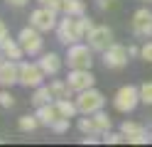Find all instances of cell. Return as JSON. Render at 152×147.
<instances>
[{"mask_svg":"<svg viewBox=\"0 0 152 147\" xmlns=\"http://www.w3.org/2000/svg\"><path fill=\"white\" fill-rule=\"evenodd\" d=\"M56 39L64 44V47H71L81 39H86V32H83V25H81V17H74V15H64L56 25Z\"/></svg>","mask_w":152,"mask_h":147,"instance_id":"cell-1","label":"cell"},{"mask_svg":"<svg viewBox=\"0 0 152 147\" xmlns=\"http://www.w3.org/2000/svg\"><path fill=\"white\" fill-rule=\"evenodd\" d=\"M64 61L69 69H91L93 66V49L86 44H81V42H76L71 47H66V56H64Z\"/></svg>","mask_w":152,"mask_h":147,"instance_id":"cell-2","label":"cell"},{"mask_svg":"<svg viewBox=\"0 0 152 147\" xmlns=\"http://www.w3.org/2000/svg\"><path fill=\"white\" fill-rule=\"evenodd\" d=\"M74 101H76V108H79L81 115H93V113L103 110V105H106V96H103L98 88H86V91L76 93Z\"/></svg>","mask_w":152,"mask_h":147,"instance_id":"cell-3","label":"cell"},{"mask_svg":"<svg viewBox=\"0 0 152 147\" xmlns=\"http://www.w3.org/2000/svg\"><path fill=\"white\" fill-rule=\"evenodd\" d=\"M140 86H120L115 96H113V108H115L118 113H132L135 108L140 105Z\"/></svg>","mask_w":152,"mask_h":147,"instance_id":"cell-4","label":"cell"},{"mask_svg":"<svg viewBox=\"0 0 152 147\" xmlns=\"http://www.w3.org/2000/svg\"><path fill=\"white\" fill-rule=\"evenodd\" d=\"M101 59H103V66L108 69V71H120V69H125L128 66V61H130V49L125 47V44H118V42H113L106 52L101 54Z\"/></svg>","mask_w":152,"mask_h":147,"instance_id":"cell-5","label":"cell"},{"mask_svg":"<svg viewBox=\"0 0 152 147\" xmlns=\"http://www.w3.org/2000/svg\"><path fill=\"white\" fill-rule=\"evenodd\" d=\"M17 42L22 44V49H25V54H27V56H39V54L44 52V37H42L39 29L32 27V25H27V27L20 29V34H17Z\"/></svg>","mask_w":152,"mask_h":147,"instance_id":"cell-6","label":"cell"},{"mask_svg":"<svg viewBox=\"0 0 152 147\" xmlns=\"http://www.w3.org/2000/svg\"><path fill=\"white\" fill-rule=\"evenodd\" d=\"M56 15H59L56 10L47 7V5H39L37 10H32V12H30V25H32V27H37L42 34L54 32V29H56V25H59Z\"/></svg>","mask_w":152,"mask_h":147,"instance_id":"cell-7","label":"cell"},{"mask_svg":"<svg viewBox=\"0 0 152 147\" xmlns=\"http://www.w3.org/2000/svg\"><path fill=\"white\" fill-rule=\"evenodd\" d=\"M47 74L42 71L39 61H20V86L22 88H37L44 83Z\"/></svg>","mask_w":152,"mask_h":147,"instance_id":"cell-8","label":"cell"},{"mask_svg":"<svg viewBox=\"0 0 152 147\" xmlns=\"http://www.w3.org/2000/svg\"><path fill=\"white\" fill-rule=\"evenodd\" d=\"M86 42H88V47L93 49V52H101V54H103L113 42H115V39H113V29H110L108 25H96V27L86 34Z\"/></svg>","mask_w":152,"mask_h":147,"instance_id":"cell-9","label":"cell"},{"mask_svg":"<svg viewBox=\"0 0 152 147\" xmlns=\"http://www.w3.org/2000/svg\"><path fill=\"white\" fill-rule=\"evenodd\" d=\"M130 29L135 37H152V10H150V5H142L140 10L132 12Z\"/></svg>","mask_w":152,"mask_h":147,"instance_id":"cell-10","label":"cell"},{"mask_svg":"<svg viewBox=\"0 0 152 147\" xmlns=\"http://www.w3.org/2000/svg\"><path fill=\"white\" fill-rule=\"evenodd\" d=\"M66 83H69V88L74 93H81V91H86V88H93L96 76L91 74V69H69Z\"/></svg>","mask_w":152,"mask_h":147,"instance_id":"cell-11","label":"cell"},{"mask_svg":"<svg viewBox=\"0 0 152 147\" xmlns=\"http://www.w3.org/2000/svg\"><path fill=\"white\" fill-rule=\"evenodd\" d=\"M15 83H20V61H12V59H5L0 64V86L10 88Z\"/></svg>","mask_w":152,"mask_h":147,"instance_id":"cell-12","label":"cell"},{"mask_svg":"<svg viewBox=\"0 0 152 147\" xmlns=\"http://www.w3.org/2000/svg\"><path fill=\"white\" fill-rule=\"evenodd\" d=\"M37 61H39L42 71H44L47 76H56V74L61 71V64H64V61H61V56L56 54V52H42Z\"/></svg>","mask_w":152,"mask_h":147,"instance_id":"cell-13","label":"cell"},{"mask_svg":"<svg viewBox=\"0 0 152 147\" xmlns=\"http://www.w3.org/2000/svg\"><path fill=\"white\" fill-rule=\"evenodd\" d=\"M37 118H39L42 127H52L54 120L59 118V108H56V103L52 101V103H47V105H39V108H37Z\"/></svg>","mask_w":152,"mask_h":147,"instance_id":"cell-14","label":"cell"},{"mask_svg":"<svg viewBox=\"0 0 152 147\" xmlns=\"http://www.w3.org/2000/svg\"><path fill=\"white\" fill-rule=\"evenodd\" d=\"M0 47H3L5 56H7V59H12V61H20V59L25 56V49H22V44L17 42V39H10V37H7Z\"/></svg>","mask_w":152,"mask_h":147,"instance_id":"cell-15","label":"cell"},{"mask_svg":"<svg viewBox=\"0 0 152 147\" xmlns=\"http://www.w3.org/2000/svg\"><path fill=\"white\" fill-rule=\"evenodd\" d=\"M32 98H30V101H32V105L34 108H39V105H47V103H52L54 101V96H52V88L49 86H37V88H32Z\"/></svg>","mask_w":152,"mask_h":147,"instance_id":"cell-16","label":"cell"},{"mask_svg":"<svg viewBox=\"0 0 152 147\" xmlns=\"http://www.w3.org/2000/svg\"><path fill=\"white\" fill-rule=\"evenodd\" d=\"M61 15H86V0H61Z\"/></svg>","mask_w":152,"mask_h":147,"instance_id":"cell-17","label":"cell"},{"mask_svg":"<svg viewBox=\"0 0 152 147\" xmlns=\"http://www.w3.org/2000/svg\"><path fill=\"white\" fill-rule=\"evenodd\" d=\"M56 108H59V115H64V118H76L79 115V108H76V101L69 96V98H56Z\"/></svg>","mask_w":152,"mask_h":147,"instance_id":"cell-18","label":"cell"},{"mask_svg":"<svg viewBox=\"0 0 152 147\" xmlns=\"http://www.w3.org/2000/svg\"><path fill=\"white\" fill-rule=\"evenodd\" d=\"M37 127H42L37 113L34 115H20V118H17V130H20V132H34Z\"/></svg>","mask_w":152,"mask_h":147,"instance_id":"cell-19","label":"cell"},{"mask_svg":"<svg viewBox=\"0 0 152 147\" xmlns=\"http://www.w3.org/2000/svg\"><path fill=\"white\" fill-rule=\"evenodd\" d=\"M49 88H52V96H54V101L56 98H69L74 91L69 88V83H66V78H54V81L49 83Z\"/></svg>","mask_w":152,"mask_h":147,"instance_id":"cell-20","label":"cell"},{"mask_svg":"<svg viewBox=\"0 0 152 147\" xmlns=\"http://www.w3.org/2000/svg\"><path fill=\"white\" fill-rule=\"evenodd\" d=\"M91 120H93V127H96V132H98V135H103V132H108V130H110V118H108V113L98 110V113H93V115H91Z\"/></svg>","mask_w":152,"mask_h":147,"instance_id":"cell-21","label":"cell"},{"mask_svg":"<svg viewBox=\"0 0 152 147\" xmlns=\"http://www.w3.org/2000/svg\"><path fill=\"white\" fill-rule=\"evenodd\" d=\"M120 130H123V135L128 137H135V135H140L142 130H147V127H142L140 123H135V120H123V125H120Z\"/></svg>","mask_w":152,"mask_h":147,"instance_id":"cell-22","label":"cell"},{"mask_svg":"<svg viewBox=\"0 0 152 147\" xmlns=\"http://www.w3.org/2000/svg\"><path fill=\"white\" fill-rule=\"evenodd\" d=\"M69 127H71V118H64V115H59L54 120V125L49 127V130L54 132V135H64V132H69Z\"/></svg>","mask_w":152,"mask_h":147,"instance_id":"cell-23","label":"cell"},{"mask_svg":"<svg viewBox=\"0 0 152 147\" xmlns=\"http://www.w3.org/2000/svg\"><path fill=\"white\" fill-rule=\"evenodd\" d=\"M103 142L106 145H123V142H128V137L123 135V130H118V132L108 130V132H103Z\"/></svg>","mask_w":152,"mask_h":147,"instance_id":"cell-24","label":"cell"},{"mask_svg":"<svg viewBox=\"0 0 152 147\" xmlns=\"http://www.w3.org/2000/svg\"><path fill=\"white\" fill-rule=\"evenodd\" d=\"M96 7L101 12H115L120 7V0H96Z\"/></svg>","mask_w":152,"mask_h":147,"instance_id":"cell-25","label":"cell"},{"mask_svg":"<svg viewBox=\"0 0 152 147\" xmlns=\"http://www.w3.org/2000/svg\"><path fill=\"white\" fill-rule=\"evenodd\" d=\"M140 101L145 105H152V81L140 83Z\"/></svg>","mask_w":152,"mask_h":147,"instance_id":"cell-26","label":"cell"},{"mask_svg":"<svg viewBox=\"0 0 152 147\" xmlns=\"http://www.w3.org/2000/svg\"><path fill=\"white\" fill-rule=\"evenodd\" d=\"M12 105H15V96L7 91V88H3V91H0V108H7V110H10Z\"/></svg>","mask_w":152,"mask_h":147,"instance_id":"cell-27","label":"cell"},{"mask_svg":"<svg viewBox=\"0 0 152 147\" xmlns=\"http://www.w3.org/2000/svg\"><path fill=\"white\" fill-rule=\"evenodd\" d=\"M140 59L147 61V64H152V39H147V42L140 47Z\"/></svg>","mask_w":152,"mask_h":147,"instance_id":"cell-28","label":"cell"},{"mask_svg":"<svg viewBox=\"0 0 152 147\" xmlns=\"http://www.w3.org/2000/svg\"><path fill=\"white\" fill-rule=\"evenodd\" d=\"M37 3L52 7V10H56V12H61V0H37Z\"/></svg>","mask_w":152,"mask_h":147,"instance_id":"cell-29","label":"cell"},{"mask_svg":"<svg viewBox=\"0 0 152 147\" xmlns=\"http://www.w3.org/2000/svg\"><path fill=\"white\" fill-rule=\"evenodd\" d=\"M7 37H10V29H7V25L3 22V20H0V44H3Z\"/></svg>","mask_w":152,"mask_h":147,"instance_id":"cell-30","label":"cell"},{"mask_svg":"<svg viewBox=\"0 0 152 147\" xmlns=\"http://www.w3.org/2000/svg\"><path fill=\"white\" fill-rule=\"evenodd\" d=\"M10 7H15V10H20V7H25V5H30V0H5Z\"/></svg>","mask_w":152,"mask_h":147,"instance_id":"cell-31","label":"cell"},{"mask_svg":"<svg viewBox=\"0 0 152 147\" xmlns=\"http://www.w3.org/2000/svg\"><path fill=\"white\" fill-rule=\"evenodd\" d=\"M128 49H130V56H140V47H135V44H130Z\"/></svg>","mask_w":152,"mask_h":147,"instance_id":"cell-32","label":"cell"},{"mask_svg":"<svg viewBox=\"0 0 152 147\" xmlns=\"http://www.w3.org/2000/svg\"><path fill=\"white\" fill-rule=\"evenodd\" d=\"M5 59H7V56H5V52H3V47H0V64H3Z\"/></svg>","mask_w":152,"mask_h":147,"instance_id":"cell-33","label":"cell"},{"mask_svg":"<svg viewBox=\"0 0 152 147\" xmlns=\"http://www.w3.org/2000/svg\"><path fill=\"white\" fill-rule=\"evenodd\" d=\"M140 3H142V5H152V0H140Z\"/></svg>","mask_w":152,"mask_h":147,"instance_id":"cell-34","label":"cell"},{"mask_svg":"<svg viewBox=\"0 0 152 147\" xmlns=\"http://www.w3.org/2000/svg\"><path fill=\"white\" fill-rule=\"evenodd\" d=\"M150 142H152V130H150Z\"/></svg>","mask_w":152,"mask_h":147,"instance_id":"cell-35","label":"cell"},{"mask_svg":"<svg viewBox=\"0 0 152 147\" xmlns=\"http://www.w3.org/2000/svg\"><path fill=\"white\" fill-rule=\"evenodd\" d=\"M0 142H3V140H0Z\"/></svg>","mask_w":152,"mask_h":147,"instance_id":"cell-36","label":"cell"}]
</instances>
